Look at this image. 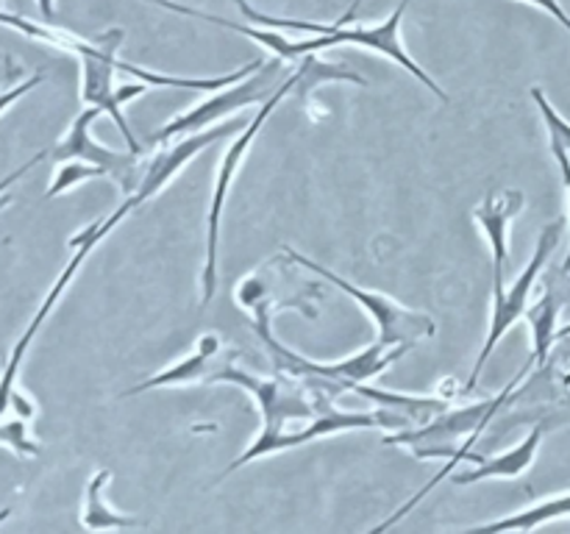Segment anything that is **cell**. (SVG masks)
<instances>
[{"mask_svg": "<svg viewBox=\"0 0 570 534\" xmlns=\"http://www.w3.org/2000/svg\"><path fill=\"white\" fill-rule=\"evenodd\" d=\"M111 482V471H98L87 484V495H83V512L81 526L89 532H117V528H134L139 526L137 517H128L122 512L111 510L104 501V487Z\"/></svg>", "mask_w": 570, "mask_h": 534, "instance_id": "ffe728a7", "label": "cell"}, {"mask_svg": "<svg viewBox=\"0 0 570 534\" xmlns=\"http://www.w3.org/2000/svg\"><path fill=\"white\" fill-rule=\"evenodd\" d=\"M128 211H134V209L126 204V200H122V206H117V209L111 211V215L106 217V220L92 222V226H87V228H83V231H78L76 237L70 239V245H72V248H76V254H72V259L67 261V267H65V270H61V276L56 278V284H53V287H50V293L45 295L42 306H39V309H37L33 320L28 323L26 334H22V337L17 339L14 350H11V356H9V365H6L3 376H0V415H6V412H9L11 395H14V389H17L14 387L17 373H20L22 356H26V350H28V345H31V339L37 337V332H39V328H42V323L48 320V315H50V309H53V306H56V300L61 298V293H65V289H67V284H70L72 278H76L78 267H81L83 261H87V256L92 254L95 245H98L100 239H104L106 234H109L111 228H115L117 222H120L122 217L128 215Z\"/></svg>", "mask_w": 570, "mask_h": 534, "instance_id": "30bf717a", "label": "cell"}, {"mask_svg": "<svg viewBox=\"0 0 570 534\" xmlns=\"http://www.w3.org/2000/svg\"><path fill=\"white\" fill-rule=\"evenodd\" d=\"M527 3H532V6H540V9L543 11H549L551 17H554L557 22H560L562 28H566V31L570 33V14L566 9H562L560 6V0H527Z\"/></svg>", "mask_w": 570, "mask_h": 534, "instance_id": "83f0119b", "label": "cell"}, {"mask_svg": "<svg viewBox=\"0 0 570 534\" xmlns=\"http://www.w3.org/2000/svg\"><path fill=\"white\" fill-rule=\"evenodd\" d=\"M106 172L100 170V167L95 165H87V161L81 159H67V161H59V170H56L53 181H50L48 192H45V198H56V195L67 192V189L78 187L81 181H89V178H104Z\"/></svg>", "mask_w": 570, "mask_h": 534, "instance_id": "603a6c76", "label": "cell"}, {"mask_svg": "<svg viewBox=\"0 0 570 534\" xmlns=\"http://www.w3.org/2000/svg\"><path fill=\"white\" fill-rule=\"evenodd\" d=\"M9 515H11V510H0V523H3Z\"/></svg>", "mask_w": 570, "mask_h": 534, "instance_id": "4dcf8cb0", "label": "cell"}, {"mask_svg": "<svg viewBox=\"0 0 570 534\" xmlns=\"http://www.w3.org/2000/svg\"><path fill=\"white\" fill-rule=\"evenodd\" d=\"M278 72H282L278 61H265V67H262L259 72H254V76L245 78V81L232 83V87L212 95V98L204 100V103L193 106L189 111H181L178 117H173V120L159 131V139L161 142H167V139H173L176 134L189 137V134L206 131V128H212L215 122H223V117L232 115V111H239L245 109V106H254V103H265V100L276 92V89H267V87L276 81Z\"/></svg>", "mask_w": 570, "mask_h": 534, "instance_id": "7c38bea8", "label": "cell"}, {"mask_svg": "<svg viewBox=\"0 0 570 534\" xmlns=\"http://www.w3.org/2000/svg\"><path fill=\"white\" fill-rule=\"evenodd\" d=\"M560 337H570V323H568V326H562L560 332H557V339H560Z\"/></svg>", "mask_w": 570, "mask_h": 534, "instance_id": "f546056e", "label": "cell"}, {"mask_svg": "<svg viewBox=\"0 0 570 534\" xmlns=\"http://www.w3.org/2000/svg\"><path fill=\"white\" fill-rule=\"evenodd\" d=\"M217 356H220V337L212 332L204 334V337L198 339V345L193 348V354L184 356L178 365L167 367V370L156 373V376L128 387L126 393H122V398L148 393V389H156V387H176V384H193L198 382V378H209V373L215 370L217 365Z\"/></svg>", "mask_w": 570, "mask_h": 534, "instance_id": "e0dca14e", "label": "cell"}, {"mask_svg": "<svg viewBox=\"0 0 570 534\" xmlns=\"http://www.w3.org/2000/svg\"><path fill=\"white\" fill-rule=\"evenodd\" d=\"M557 317H560V300L554 298V293H543L532 304V309H527V320L532 326V348H534V362L546 365L551 348L557 343Z\"/></svg>", "mask_w": 570, "mask_h": 534, "instance_id": "44dd1931", "label": "cell"}, {"mask_svg": "<svg viewBox=\"0 0 570 534\" xmlns=\"http://www.w3.org/2000/svg\"><path fill=\"white\" fill-rule=\"evenodd\" d=\"M566 384H570V373H568V376H566Z\"/></svg>", "mask_w": 570, "mask_h": 534, "instance_id": "1f68e13d", "label": "cell"}, {"mask_svg": "<svg viewBox=\"0 0 570 534\" xmlns=\"http://www.w3.org/2000/svg\"><path fill=\"white\" fill-rule=\"evenodd\" d=\"M546 426H534L515 448L504 451L499 456H484L482 462H476V467L471 471L454 473V484H476L484 478H515L521 473H527L532 467L534 456H538L540 443H543Z\"/></svg>", "mask_w": 570, "mask_h": 534, "instance_id": "ac0fdd59", "label": "cell"}, {"mask_svg": "<svg viewBox=\"0 0 570 534\" xmlns=\"http://www.w3.org/2000/svg\"><path fill=\"white\" fill-rule=\"evenodd\" d=\"M356 9H360V0H354V6L348 9V14H345L343 20L334 22L332 31L328 33H317L315 39L293 42L289 61H295V65H298V61L309 53H321V50H326V48H340V44H354V48H367V50H376V53L387 56V59H393L395 65L404 67L412 78H417L423 87L432 89L440 100H449L445 89L440 87V83L434 81V78L429 76V72L423 70V67L417 65V61L412 59L404 48V39H401V22H404L406 9H410V0H401L399 9H395L387 20L379 22V26H345V22L354 20Z\"/></svg>", "mask_w": 570, "mask_h": 534, "instance_id": "5b68a950", "label": "cell"}, {"mask_svg": "<svg viewBox=\"0 0 570 534\" xmlns=\"http://www.w3.org/2000/svg\"><path fill=\"white\" fill-rule=\"evenodd\" d=\"M234 131H243V122L239 120L215 122V126L206 128V131L189 134V137H184L181 142L159 150V154L154 156V161L145 167V178H142V184H139V189L131 195V198H126V204L131 206V209H137V206H142L145 200H150L154 195H159L161 189H165L167 184H170L173 178H176L178 172H181L184 167H187L189 161L200 154V150L209 148V145H215L217 139H223L226 134H234Z\"/></svg>", "mask_w": 570, "mask_h": 534, "instance_id": "4fadbf2b", "label": "cell"}, {"mask_svg": "<svg viewBox=\"0 0 570 534\" xmlns=\"http://www.w3.org/2000/svg\"><path fill=\"white\" fill-rule=\"evenodd\" d=\"M254 328L259 334L262 345L267 348V354H271L276 370L301 378V382H306L312 389H317L323 395L345 393V389H354V384H365L367 378H376L379 373L387 370L393 362H399L410 350L387 348L382 343H373L365 350H360V354L348 356L343 362H312L273 337V320H256Z\"/></svg>", "mask_w": 570, "mask_h": 534, "instance_id": "7a4b0ae2", "label": "cell"}, {"mask_svg": "<svg viewBox=\"0 0 570 534\" xmlns=\"http://www.w3.org/2000/svg\"><path fill=\"white\" fill-rule=\"evenodd\" d=\"M529 365L501 389L495 398L479 400V404L462 406V409H445L440 415H434L432 421L423 423L417 428H406V432H395L384 437V443L390 445H410L421 459H454L456 454H462L465 448H471L482 432L488 428V423L493 421L495 412L504 406L507 398H512L518 387H521L523 376H527Z\"/></svg>", "mask_w": 570, "mask_h": 534, "instance_id": "3957f363", "label": "cell"}, {"mask_svg": "<svg viewBox=\"0 0 570 534\" xmlns=\"http://www.w3.org/2000/svg\"><path fill=\"white\" fill-rule=\"evenodd\" d=\"M304 76H306V67H304V59H301L298 67H295V72H289V76L278 83L276 92H273L271 98L265 100V106L256 111L254 120H250L248 126L237 134V139L228 145L226 154H223V159H220V165H217V178H215V189H212V204H209V222H206V261H204V273H200L204 304H209L217 293V248H220V217H223V206H226V198H228V189H232V184H234V176H237L245 154H248V148L254 145L256 134L262 131V126L267 122V117L276 111V106L282 103V100L287 98L295 87H301V83H304Z\"/></svg>", "mask_w": 570, "mask_h": 534, "instance_id": "277c9868", "label": "cell"}, {"mask_svg": "<svg viewBox=\"0 0 570 534\" xmlns=\"http://www.w3.org/2000/svg\"><path fill=\"white\" fill-rule=\"evenodd\" d=\"M301 265L282 250V256L271 259L267 265L256 267L250 276L237 281L234 300L250 315V320H273L282 309H298L301 315L315 320V300H321V287L301 278Z\"/></svg>", "mask_w": 570, "mask_h": 534, "instance_id": "8992f818", "label": "cell"}, {"mask_svg": "<svg viewBox=\"0 0 570 534\" xmlns=\"http://www.w3.org/2000/svg\"><path fill=\"white\" fill-rule=\"evenodd\" d=\"M351 393L362 395V398L373 400L379 406V421H382V428H390V434L423 426L434 415L449 409V398L445 395L440 398V395L390 393V389L367 387V384H354Z\"/></svg>", "mask_w": 570, "mask_h": 534, "instance_id": "9a60e30c", "label": "cell"}, {"mask_svg": "<svg viewBox=\"0 0 570 534\" xmlns=\"http://www.w3.org/2000/svg\"><path fill=\"white\" fill-rule=\"evenodd\" d=\"M532 98H534V103H538L540 115H543L546 128H549L551 145H560V148H566L570 154V122L554 109V106L549 103V98H546L543 89L540 87H532Z\"/></svg>", "mask_w": 570, "mask_h": 534, "instance_id": "cb8c5ba5", "label": "cell"}, {"mask_svg": "<svg viewBox=\"0 0 570 534\" xmlns=\"http://www.w3.org/2000/svg\"><path fill=\"white\" fill-rule=\"evenodd\" d=\"M0 22H3V26L17 28V31L28 33V37L56 44V48L70 50V53H76V56L81 53L83 44H87V39L72 37V33H67V31H56V28H48V26H37V22H28V20H22V17H17V14H6V11H0Z\"/></svg>", "mask_w": 570, "mask_h": 534, "instance_id": "7402d4cb", "label": "cell"}, {"mask_svg": "<svg viewBox=\"0 0 570 534\" xmlns=\"http://www.w3.org/2000/svg\"><path fill=\"white\" fill-rule=\"evenodd\" d=\"M521 189H504L499 195H490L473 209V220L482 228L493 254V287H504V267L510 259V226L523 209Z\"/></svg>", "mask_w": 570, "mask_h": 534, "instance_id": "5bb4252c", "label": "cell"}, {"mask_svg": "<svg viewBox=\"0 0 570 534\" xmlns=\"http://www.w3.org/2000/svg\"><path fill=\"white\" fill-rule=\"evenodd\" d=\"M0 443L9 445V448H14L17 454L22 456L39 454V445L28 437V421H22V417H11V421H6V417L0 415Z\"/></svg>", "mask_w": 570, "mask_h": 534, "instance_id": "d4e9b609", "label": "cell"}, {"mask_svg": "<svg viewBox=\"0 0 570 534\" xmlns=\"http://www.w3.org/2000/svg\"><path fill=\"white\" fill-rule=\"evenodd\" d=\"M551 154H554L557 165H560V172H562V184H566L568 189V198H570V154L566 148H560V145H551ZM562 270L570 273V245H568V256H566V265H562Z\"/></svg>", "mask_w": 570, "mask_h": 534, "instance_id": "4316f807", "label": "cell"}, {"mask_svg": "<svg viewBox=\"0 0 570 534\" xmlns=\"http://www.w3.org/2000/svg\"><path fill=\"white\" fill-rule=\"evenodd\" d=\"M100 115H104V109H98V106H87V109L72 120L70 131L65 134V139L50 150V156H53V161L81 159L87 161V165L100 167L106 176L115 178L117 187L122 189V195L131 198V195L139 189V184H142L145 167L142 161H139V154H134V150H128V154L126 150H111L92 137V122L98 120Z\"/></svg>", "mask_w": 570, "mask_h": 534, "instance_id": "8fae6325", "label": "cell"}, {"mask_svg": "<svg viewBox=\"0 0 570 534\" xmlns=\"http://www.w3.org/2000/svg\"><path fill=\"white\" fill-rule=\"evenodd\" d=\"M39 9H42V17H45V20L53 22V17H56L53 0H39Z\"/></svg>", "mask_w": 570, "mask_h": 534, "instance_id": "f1b7e54d", "label": "cell"}, {"mask_svg": "<svg viewBox=\"0 0 570 534\" xmlns=\"http://www.w3.org/2000/svg\"><path fill=\"white\" fill-rule=\"evenodd\" d=\"M362 428H382V421H379V409L376 412H340V409H328L323 415L312 417V421H304L298 428L293 432H282L278 437H273L271 443L262 445L259 451L245 459V465L259 456L267 454H278V451L287 448H298V445L312 443V439L328 437V434H343V432H362Z\"/></svg>", "mask_w": 570, "mask_h": 534, "instance_id": "2e32d148", "label": "cell"}, {"mask_svg": "<svg viewBox=\"0 0 570 534\" xmlns=\"http://www.w3.org/2000/svg\"><path fill=\"white\" fill-rule=\"evenodd\" d=\"M122 31H109L98 39H89L83 44V50L78 53V61H81V100L87 106H98L106 115L115 120V126L120 128V134L126 137L128 148L134 154L142 156V145L134 137L131 126L126 122V115H122V103L139 98V95L148 92V83H126V87H117V50H120Z\"/></svg>", "mask_w": 570, "mask_h": 534, "instance_id": "ba28073f", "label": "cell"}, {"mask_svg": "<svg viewBox=\"0 0 570 534\" xmlns=\"http://www.w3.org/2000/svg\"><path fill=\"white\" fill-rule=\"evenodd\" d=\"M284 250H287V254L293 256L301 267L317 273L321 278L332 281L340 293H345L348 298H354L356 304L367 312V317L376 323V332H379L376 343L387 345V348H412L415 343L434 337V332H438V326H434V320L426 315V312L410 309V306L399 304V300L390 298V295L371 293V289H365V287H360V284L343 278L340 273L328 270V267L321 265V261L298 254V250H293V248H284Z\"/></svg>", "mask_w": 570, "mask_h": 534, "instance_id": "52a82bcc", "label": "cell"}, {"mask_svg": "<svg viewBox=\"0 0 570 534\" xmlns=\"http://www.w3.org/2000/svg\"><path fill=\"white\" fill-rule=\"evenodd\" d=\"M570 515V493L554 495V498H546L540 504L527 506V510L515 512V515H507L501 521L484 523V526L468 528L465 534H507V532H532V528L543 526V523L557 521V517Z\"/></svg>", "mask_w": 570, "mask_h": 534, "instance_id": "d6986e66", "label": "cell"}, {"mask_svg": "<svg viewBox=\"0 0 570 534\" xmlns=\"http://www.w3.org/2000/svg\"><path fill=\"white\" fill-rule=\"evenodd\" d=\"M45 81V76H31L28 78V81H22V83H17V87H11V89H6V92H0V115H3L6 109H9L11 103H14V100H20L22 95L26 92H31L33 87H39V83Z\"/></svg>", "mask_w": 570, "mask_h": 534, "instance_id": "484cf974", "label": "cell"}, {"mask_svg": "<svg viewBox=\"0 0 570 534\" xmlns=\"http://www.w3.org/2000/svg\"><path fill=\"white\" fill-rule=\"evenodd\" d=\"M560 237H562V222H549V226L540 231L538 248H534L532 259H529V265L523 267L521 276L515 278V284H512L510 289L493 287V317H490L488 343H484L482 350H479V359H476V365H473L471 378L465 382V393H471V389L476 387L479 376H482L484 365H488L490 354H493L495 345L501 343V337H504V334L510 332V328L515 326L523 315H527L529 295H532L540 270L546 267L549 256L554 254V248L560 245Z\"/></svg>", "mask_w": 570, "mask_h": 534, "instance_id": "9c48e42d", "label": "cell"}, {"mask_svg": "<svg viewBox=\"0 0 570 534\" xmlns=\"http://www.w3.org/2000/svg\"><path fill=\"white\" fill-rule=\"evenodd\" d=\"M206 382L234 384V387H243L245 393L254 395L256 406H259V412H262L259 437L248 445V451H245V454H239L237 459L226 467V473H223V476L239 471V467L245 465V459H248L254 451H259L265 443H271L273 437H278V434L287 428V423L312 421V417H317V415H323V412L332 409V404L326 400L328 395L317 393V389H312L309 384L301 382V378H295V376H289V373H284V370H276V376L265 378V376H256V373H248L245 367L232 365V362H226V365H220V362H217L215 370L209 373V378H206Z\"/></svg>", "mask_w": 570, "mask_h": 534, "instance_id": "6da1fadb", "label": "cell"}]
</instances>
